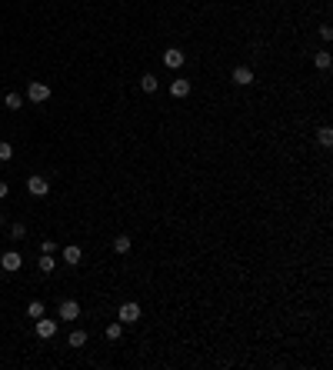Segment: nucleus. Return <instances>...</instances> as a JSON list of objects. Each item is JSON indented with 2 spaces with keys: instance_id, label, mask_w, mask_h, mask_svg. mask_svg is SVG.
Instances as JSON below:
<instances>
[{
  "instance_id": "18",
  "label": "nucleus",
  "mask_w": 333,
  "mask_h": 370,
  "mask_svg": "<svg viewBox=\"0 0 333 370\" xmlns=\"http://www.w3.org/2000/svg\"><path fill=\"white\" fill-rule=\"evenodd\" d=\"M3 103H7V110H20V93H7V97H3Z\"/></svg>"
},
{
  "instance_id": "9",
  "label": "nucleus",
  "mask_w": 333,
  "mask_h": 370,
  "mask_svg": "<svg viewBox=\"0 0 333 370\" xmlns=\"http://www.w3.org/2000/svg\"><path fill=\"white\" fill-rule=\"evenodd\" d=\"M64 260L70 264V267H77L80 260H83V250H80L77 244H70V247H64Z\"/></svg>"
},
{
  "instance_id": "10",
  "label": "nucleus",
  "mask_w": 333,
  "mask_h": 370,
  "mask_svg": "<svg viewBox=\"0 0 333 370\" xmlns=\"http://www.w3.org/2000/svg\"><path fill=\"white\" fill-rule=\"evenodd\" d=\"M157 87H160V80H157L154 74H144V77H140V90H144V93H157Z\"/></svg>"
},
{
  "instance_id": "14",
  "label": "nucleus",
  "mask_w": 333,
  "mask_h": 370,
  "mask_svg": "<svg viewBox=\"0 0 333 370\" xmlns=\"http://www.w3.org/2000/svg\"><path fill=\"white\" fill-rule=\"evenodd\" d=\"M37 267L44 270V274H54V267H57V264H54V257H50V254H40V260H37Z\"/></svg>"
},
{
  "instance_id": "3",
  "label": "nucleus",
  "mask_w": 333,
  "mask_h": 370,
  "mask_svg": "<svg viewBox=\"0 0 333 370\" xmlns=\"http://www.w3.org/2000/svg\"><path fill=\"white\" fill-rule=\"evenodd\" d=\"M23 267V257L17 254V250H7L3 257H0V270H7V274H13V270Z\"/></svg>"
},
{
  "instance_id": "16",
  "label": "nucleus",
  "mask_w": 333,
  "mask_h": 370,
  "mask_svg": "<svg viewBox=\"0 0 333 370\" xmlns=\"http://www.w3.org/2000/svg\"><path fill=\"white\" fill-rule=\"evenodd\" d=\"M27 317H33V320H37V317H44V303L30 300V303H27Z\"/></svg>"
},
{
  "instance_id": "24",
  "label": "nucleus",
  "mask_w": 333,
  "mask_h": 370,
  "mask_svg": "<svg viewBox=\"0 0 333 370\" xmlns=\"http://www.w3.org/2000/svg\"><path fill=\"white\" fill-rule=\"evenodd\" d=\"M7 193H10V187H7V184H3V180H0V200H3V197H7Z\"/></svg>"
},
{
  "instance_id": "21",
  "label": "nucleus",
  "mask_w": 333,
  "mask_h": 370,
  "mask_svg": "<svg viewBox=\"0 0 333 370\" xmlns=\"http://www.w3.org/2000/svg\"><path fill=\"white\" fill-rule=\"evenodd\" d=\"M10 157H13V147L7 140H0V160H10Z\"/></svg>"
},
{
  "instance_id": "4",
  "label": "nucleus",
  "mask_w": 333,
  "mask_h": 370,
  "mask_svg": "<svg viewBox=\"0 0 333 370\" xmlns=\"http://www.w3.org/2000/svg\"><path fill=\"white\" fill-rule=\"evenodd\" d=\"M164 64H166L170 70H180V67H183V54H180V47H166V50H164Z\"/></svg>"
},
{
  "instance_id": "8",
  "label": "nucleus",
  "mask_w": 333,
  "mask_h": 370,
  "mask_svg": "<svg viewBox=\"0 0 333 370\" xmlns=\"http://www.w3.org/2000/svg\"><path fill=\"white\" fill-rule=\"evenodd\" d=\"M233 84H237V87H250V84H253V70L250 67H233Z\"/></svg>"
},
{
  "instance_id": "22",
  "label": "nucleus",
  "mask_w": 333,
  "mask_h": 370,
  "mask_svg": "<svg viewBox=\"0 0 333 370\" xmlns=\"http://www.w3.org/2000/svg\"><path fill=\"white\" fill-rule=\"evenodd\" d=\"M54 250H57L54 240H44V244H40V254H54Z\"/></svg>"
},
{
  "instance_id": "12",
  "label": "nucleus",
  "mask_w": 333,
  "mask_h": 370,
  "mask_svg": "<svg viewBox=\"0 0 333 370\" xmlns=\"http://www.w3.org/2000/svg\"><path fill=\"white\" fill-rule=\"evenodd\" d=\"M313 64H317V70H330V54H327V50H320V54H313Z\"/></svg>"
},
{
  "instance_id": "19",
  "label": "nucleus",
  "mask_w": 333,
  "mask_h": 370,
  "mask_svg": "<svg viewBox=\"0 0 333 370\" xmlns=\"http://www.w3.org/2000/svg\"><path fill=\"white\" fill-rule=\"evenodd\" d=\"M120 334H123V324H120V320L107 327V340H120Z\"/></svg>"
},
{
  "instance_id": "17",
  "label": "nucleus",
  "mask_w": 333,
  "mask_h": 370,
  "mask_svg": "<svg viewBox=\"0 0 333 370\" xmlns=\"http://www.w3.org/2000/svg\"><path fill=\"white\" fill-rule=\"evenodd\" d=\"M317 140H320L323 147H330L333 144V130H330V127H320V130H317Z\"/></svg>"
},
{
  "instance_id": "7",
  "label": "nucleus",
  "mask_w": 333,
  "mask_h": 370,
  "mask_svg": "<svg viewBox=\"0 0 333 370\" xmlns=\"http://www.w3.org/2000/svg\"><path fill=\"white\" fill-rule=\"evenodd\" d=\"M77 317H80L77 300H60V320H77Z\"/></svg>"
},
{
  "instance_id": "5",
  "label": "nucleus",
  "mask_w": 333,
  "mask_h": 370,
  "mask_svg": "<svg viewBox=\"0 0 333 370\" xmlns=\"http://www.w3.org/2000/svg\"><path fill=\"white\" fill-rule=\"evenodd\" d=\"M27 190H30L33 197H47V190H50V184H47L44 177H37V174H33V177H27Z\"/></svg>"
},
{
  "instance_id": "13",
  "label": "nucleus",
  "mask_w": 333,
  "mask_h": 370,
  "mask_svg": "<svg viewBox=\"0 0 333 370\" xmlns=\"http://www.w3.org/2000/svg\"><path fill=\"white\" fill-rule=\"evenodd\" d=\"M67 344H70V347H83V344H87V330H74V334L67 337Z\"/></svg>"
},
{
  "instance_id": "2",
  "label": "nucleus",
  "mask_w": 333,
  "mask_h": 370,
  "mask_svg": "<svg viewBox=\"0 0 333 370\" xmlns=\"http://www.w3.org/2000/svg\"><path fill=\"white\" fill-rule=\"evenodd\" d=\"M27 97H30L33 103H44V100H50V87H47L44 80H33L30 87H27Z\"/></svg>"
},
{
  "instance_id": "15",
  "label": "nucleus",
  "mask_w": 333,
  "mask_h": 370,
  "mask_svg": "<svg viewBox=\"0 0 333 370\" xmlns=\"http://www.w3.org/2000/svg\"><path fill=\"white\" fill-rule=\"evenodd\" d=\"M130 247H133V240H130V237H117V240H113V250H117V254H127Z\"/></svg>"
},
{
  "instance_id": "1",
  "label": "nucleus",
  "mask_w": 333,
  "mask_h": 370,
  "mask_svg": "<svg viewBox=\"0 0 333 370\" xmlns=\"http://www.w3.org/2000/svg\"><path fill=\"white\" fill-rule=\"evenodd\" d=\"M117 320H120V324H137V320H140V303H133V300L120 303V310H117Z\"/></svg>"
},
{
  "instance_id": "11",
  "label": "nucleus",
  "mask_w": 333,
  "mask_h": 370,
  "mask_svg": "<svg viewBox=\"0 0 333 370\" xmlns=\"http://www.w3.org/2000/svg\"><path fill=\"white\" fill-rule=\"evenodd\" d=\"M170 93H173V97H187V93H190V80H173V84H170Z\"/></svg>"
},
{
  "instance_id": "20",
  "label": "nucleus",
  "mask_w": 333,
  "mask_h": 370,
  "mask_svg": "<svg viewBox=\"0 0 333 370\" xmlns=\"http://www.w3.org/2000/svg\"><path fill=\"white\" fill-rule=\"evenodd\" d=\"M10 237H13V240H23V237H27V227H23V224H13V227H10Z\"/></svg>"
},
{
  "instance_id": "6",
  "label": "nucleus",
  "mask_w": 333,
  "mask_h": 370,
  "mask_svg": "<svg viewBox=\"0 0 333 370\" xmlns=\"http://www.w3.org/2000/svg\"><path fill=\"white\" fill-rule=\"evenodd\" d=\"M37 337H44V340H50V337H57V320H47V317H37Z\"/></svg>"
},
{
  "instance_id": "23",
  "label": "nucleus",
  "mask_w": 333,
  "mask_h": 370,
  "mask_svg": "<svg viewBox=\"0 0 333 370\" xmlns=\"http://www.w3.org/2000/svg\"><path fill=\"white\" fill-rule=\"evenodd\" d=\"M320 37H323V40H330V37H333V27H330V23H323V27H320Z\"/></svg>"
},
{
  "instance_id": "25",
  "label": "nucleus",
  "mask_w": 333,
  "mask_h": 370,
  "mask_svg": "<svg viewBox=\"0 0 333 370\" xmlns=\"http://www.w3.org/2000/svg\"><path fill=\"white\" fill-rule=\"evenodd\" d=\"M0 230H3V213H0Z\"/></svg>"
}]
</instances>
